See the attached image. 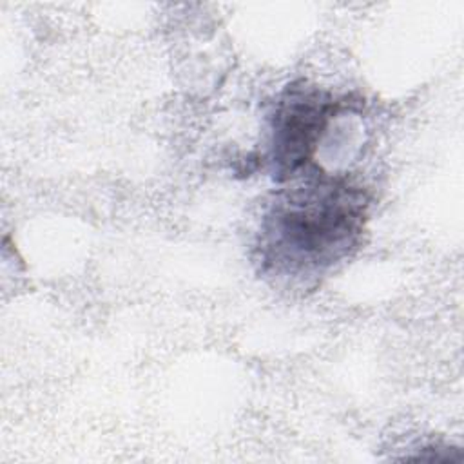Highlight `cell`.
<instances>
[{"label": "cell", "instance_id": "obj_1", "mask_svg": "<svg viewBox=\"0 0 464 464\" xmlns=\"http://www.w3.org/2000/svg\"><path fill=\"white\" fill-rule=\"evenodd\" d=\"M366 216L362 188L344 178H308L265 216L257 243L263 272L295 279L319 276L357 246Z\"/></svg>", "mask_w": 464, "mask_h": 464}, {"label": "cell", "instance_id": "obj_2", "mask_svg": "<svg viewBox=\"0 0 464 464\" xmlns=\"http://www.w3.org/2000/svg\"><path fill=\"white\" fill-rule=\"evenodd\" d=\"M339 109L341 103L315 85L299 82L286 87L272 114L270 163L274 179L288 181L306 169Z\"/></svg>", "mask_w": 464, "mask_h": 464}]
</instances>
